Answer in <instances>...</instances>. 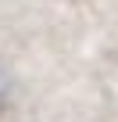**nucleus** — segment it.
I'll use <instances>...</instances> for the list:
<instances>
[{
	"label": "nucleus",
	"mask_w": 118,
	"mask_h": 122,
	"mask_svg": "<svg viewBox=\"0 0 118 122\" xmlns=\"http://www.w3.org/2000/svg\"><path fill=\"white\" fill-rule=\"evenodd\" d=\"M11 90H14V79H11V68L0 61V111L7 108V101H11Z\"/></svg>",
	"instance_id": "nucleus-1"
}]
</instances>
